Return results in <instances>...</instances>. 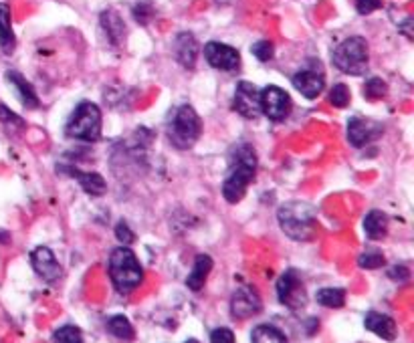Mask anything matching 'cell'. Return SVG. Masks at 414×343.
I'll list each match as a JSON object with an SVG mask.
<instances>
[{
  "mask_svg": "<svg viewBox=\"0 0 414 343\" xmlns=\"http://www.w3.org/2000/svg\"><path fill=\"white\" fill-rule=\"evenodd\" d=\"M235 158H237V162L233 163V168L223 184V196L228 204H237L242 200L257 172V156L255 149L251 146H240L235 152Z\"/></svg>",
  "mask_w": 414,
  "mask_h": 343,
  "instance_id": "6da1fadb",
  "label": "cell"
},
{
  "mask_svg": "<svg viewBox=\"0 0 414 343\" xmlns=\"http://www.w3.org/2000/svg\"><path fill=\"white\" fill-rule=\"evenodd\" d=\"M281 230L293 241H311L318 230V216L313 206L305 202H287L277 213Z\"/></svg>",
  "mask_w": 414,
  "mask_h": 343,
  "instance_id": "7a4b0ae2",
  "label": "cell"
},
{
  "mask_svg": "<svg viewBox=\"0 0 414 343\" xmlns=\"http://www.w3.org/2000/svg\"><path fill=\"white\" fill-rule=\"evenodd\" d=\"M110 278L119 293H131L143 281V269L128 246L115 248L110 257Z\"/></svg>",
  "mask_w": 414,
  "mask_h": 343,
  "instance_id": "3957f363",
  "label": "cell"
},
{
  "mask_svg": "<svg viewBox=\"0 0 414 343\" xmlns=\"http://www.w3.org/2000/svg\"><path fill=\"white\" fill-rule=\"evenodd\" d=\"M65 133L71 140H79L87 144L97 142L101 137V112L96 103L91 101L79 103L65 126Z\"/></svg>",
  "mask_w": 414,
  "mask_h": 343,
  "instance_id": "277c9868",
  "label": "cell"
},
{
  "mask_svg": "<svg viewBox=\"0 0 414 343\" xmlns=\"http://www.w3.org/2000/svg\"><path fill=\"white\" fill-rule=\"evenodd\" d=\"M334 65L348 75H364L368 69V43L362 36H350L342 41L332 57Z\"/></svg>",
  "mask_w": 414,
  "mask_h": 343,
  "instance_id": "5b68a950",
  "label": "cell"
},
{
  "mask_svg": "<svg viewBox=\"0 0 414 343\" xmlns=\"http://www.w3.org/2000/svg\"><path fill=\"white\" fill-rule=\"evenodd\" d=\"M200 131H202V121L190 105L178 107L170 126V142L178 149H188L200 137Z\"/></svg>",
  "mask_w": 414,
  "mask_h": 343,
  "instance_id": "8992f818",
  "label": "cell"
},
{
  "mask_svg": "<svg viewBox=\"0 0 414 343\" xmlns=\"http://www.w3.org/2000/svg\"><path fill=\"white\" fill-rule=\"evenodd\" d=\"M277 297L281 301V305H285L287 309L299 311L307 305V293H305V285L302 277L295 269L285 271L279 281H277Z\"/></svg>",
  "mask_w": 414,
  "mask_h": 343,
  "instance_id": "52a82bcc",
  "label": "cell"
},
{
  "mask_svg": "<svg viewBox=\"0 0 414 343\" xmlns=\"http://www.w3.org/2000/svg\"><path fill=\"white\" fill-rule=\"evenodd\" d=\"M259 103H261V114H265L273 121H283L291 114L289 93L275 85H269L263 91H259Z\"/></svg>",
  "mask_w": 414,
  "mask_h": 343,
  "instance_id": "ba28073f",
  "label": "cell"
},
{
  "mask_svg": "<svg viewBox=\"0 0 414 343\" xmlns=\"http://www.w3.org/2000/svg\"><path fill=\"white\" fill-rule=\"evenodd\" d=\"M261 307H263L261 297L257 295L253 287L242 285L231 297V315L235 319H249V317L257 315Z\"/></svg>",
  "mask_w": 414,
  "mask_h": 343,
  "instance_id": "9c48e42d",
  "label": "cell"
},
{
  "mask_svg": "<svg viewBox=\"0 0 414 343\" xmlns=\"http://www.w3.org/2000/svg\"><path fill=\"white\" fill-rule=\"evenodd\" d=\"M31 264L32 269H34V273L43 278V281H47V283H55V281H59V278L63 277L61 264L57 262L53 250L47 248V246H37V248L32 250Z\"/></svg>",
  "mask_w": 414,
  "mask_h": 343,
  "instance_id": "30bf717a",
  "label": "cell"
},
{
  "mask_svg": "<svg viewBox=\"0 0 414 343\" xmlns=\"http://www.w3.org/2000/svg\"><path fill=\"white\" fill-rule=\"evenodd\" d=\"M205 57L210 65L221 71H237L240 67V55L239 51L224 45V43H208L205 47Z\"/></svg>",
  "mask_w": 414,
  "mask_h": 343,
  "instance_id": "8fae6325",
  "label": "cell"
},
{
  "mask_svg": "<svg viewBox=\"0 0 414 343\" xmlns=\"http://www.w3.org/2000/svg\"><path fill=\"white\" fill-rule=\"evenodd\" d=\"M235 109L247 119H255L261 114L259 89L253 83L240 81L235 89Z\"/></svg>",
  "mask_w": 414,
  "mask_h": 343,
  "instance_id": "7c38bea8",
  "label": "cell"
},
{
  "mask_svg": "<svg viewBox=\"0 0 414 343\" xmlns=\"http://www.w3.org/2000/svg\"><path fill=\"white\" fill-rule=\"evenodd\" d=\"M378 135H382V126L370 119L362 117H351L348 123V140L351 146L362 147L370 144L372 140H376Z\"/></svg>",
  "mask_w": 414,
  "mask_h": 343,
  "instance_id": "4fadbf2b",
  "label": "cell"
},
{
  "mask_svg": "<svg viewBox=\"0 0 414 343\" xmlns=\"http://www.w3.org/2000/svg\"><path fill=\"white\" fill-rule=\"evenodd\" d=\"M291 81H293V87L302 93L303 97L307 99H316L323 91V87H325L323 73L313 71V69H305V71L295 73Z\"/></svg>",
  "mask_w": 414,
  "mask_h": 343,
  "instance_id": "5bb4252c",
  "label": "cell"
},
{
  "mask_svg": "<svg viewBox=\"0 0 414 343\" xmlns=\"http://www.w3.org/2000/svg\"><path fill=\"white\" fill-rule=\"evenodd\" d=\"M364 327H366L368 331H372L374 335L386 339V342H394L396 339V333H399L394 319L388 317V315H384V313H376V311H370L368 313L366 319H364Z\"/></svg>",
  "mask_w": 414,
  "mask_h": 343,
  "instance_id": "9a60e30c",
  "label": "cell"
},
{
  "mask_svg": "<svg viewBox=\"0 0 414 343\" xmlns=\"http://www.w3.org/2000/svg\"><path fill=\"white\" fill-rule=\"evenodd\" d=\"M174 55L184 69H194L198 59V43L192 33H180L174 41Z\"/></svg>",
  "mask_w": 414,
  "mask_h": 343,
  "instance_id": "2e32d148",
  "label": "cell"
},
{
  "mask_svg": "<svg viewBox=\"0 0 414 343\" xmlns=\"http://www.w3.org/2000/svg\"><path fill=\"white\" fill-rule=\"evenodd\" d=\"M67 174H71L73 178H77L81 188L89 194V196H103L108 190V184L103 180V176H99L96 172H81L75 168H65Z\"/></svg>",
  "mask_w": 414,
  "mask_h": 343,
  "instance_id": "e0dca14e",
  "label": "cell"
},
{
  "mask_svg": "<svg viewBox=\"0 0 414 343\" xmlns=\"http://www.w3.org/2000/svg\"><path fill=\"white\" fill-rule=\"evenodd\" d=\"M6 79L8 83L15 87V91L18 93V99L22 101V105L27 107V109H37L39 107V97H37V93H34V89H32V85L20 73H16V71H8L6 73Z\"/></svg>",
  "mask_w": 414,
  "mask_h": 343,
  "instance_id": "ac0fdd59",
  "label": "cell"
},
{
  "mask_svg": "<svg viewBox=\"0 0 414 343\" xmlns=\"http://www.w3.org/2000/svg\"><path fill=\"white\" fill-rule=\"evenodd\" d=\"M212 271V259L208 257V255H198L196 257V261H194V269H192V273L186 278V285H188V289L192 291H200L202 287H205V283H207L208 273Z\"/></svg>",
  "mask_w": 414,
  "mask_h": 343,
  "instance_id": "d6986e66",
  "label": "cell"
},
{
  "mask_svg": "<svg viewBox=\"0 0 414 343\" xmlns=\"http://www.w3.org/2000/svg\"><path fill=\"white\" fill-rule=\"evenodd\" d=\"M364 232L370 241H380L388 232V216L380 210H372L364 218Z\"/></svg>",
  "mask_w": 414,
  "mask_h": 343,
  "instance_id": "ffe728a7",
  "label": "cell"
},
{
  "mask_svg": "<svg viewBox=\"0 0 414 343\" xmlns=\"http://www.w3.org/2000/svg\"><path fill=\"white\" fill-rule=\"evenodd\" d=\"M101 27H103V31H105L108 39L112 41L113 45L122 43V39L126 34V25H124V20L119 18V15L115 11H105L101 15Z\"/></svg>",
  "mask_w": 414,
  "mask_h": 343,
  "instance_id": "44dd1931",
  "label": "cell"
},
{
  "mask_svg": "<svg viewBox=\"0 0 414 343\" xmlns=\"http://www.w3.org/2000/svg\"><path fill=\"white\" fill-rule=\"evenodd\" d=\"M16 39L11 27V8L0 2V49L4 53H13L15 51Z\"/></svg>",
  "mask_w": 414,
  "mask_h": 343,
  "instance_id": "7402d4cb",
  "label": "cell"
},
{
  "mask_svg": "<svg viewBox=\"0 0 414 343\" xmlns=\"http://www.w3.org/2000/svg\"><path fill=\"white\" fill-rule=\"evenodd\" d=\"M253 343H289L285 333L273 325H257L251 333Z\"/></svg>",
  "mask_w": 414,
  "mask_h": 343,
  "instance_id": "603a6c76",
  "label": "cell"
},
{
  "mask_svg": "<svg viewBox=\"0 0 414 343\" xmlns=\"http://www.w3.org/2000/svg\"><path fill=\"white\" fill-rule=\"evenodd\" d=\"M319 305L323 307H330V309H339L346 305V291L344 289H334V287H328V289H321L316 295Z\"/></svg>",
  "mask_w": 414,
  "mask_h": 343,
  "instance_id": "cb8c5ba5",
  "label": "cell"
},
{
  "mask_svg": "<svg viewBox=\"0 0 414 343\" xmlns=\"http://www.w3.org/2000/svg\"><path fill=\"white\" fill-rule=\"evenodd\" d=\"M108 329L117 339H124V342L134 339V327L129 323L128 317H124V315H113L112 319L108 321Z\"/></svg>",
  "mask_w": 414,
  "mask_h": 343,
  "instance_id": "d4e9b609",
  "label": "cell"
},
{
  "mask_svg": "<svg viewBox=\"0 0 414 343\" xmlns=\"http://www.w3.org/2000/svg\"><path fill=\"white\" fill-rule=\"evenodd\" d=\"M55 343H83V333L79 327L75 325H63L59 327L53 335Z\"/></svg>",
  "mask_w": 414,
  "mask_h": 343,
  "instance_id": "484cf974",
  "label": "cell"
},
{
  "mask_svg": "<svg viewBox=\"0 0 414 343\" xmlns=\"http://www.w3.org/2000/svg\"><path fill=\"white\" fill-rule=\"evenodd\" d=\"M330 103L334 107H339V109L350 103V91H348V87L344 83H335L334 87H332V91H330Z\"/></svg>",
  "mask_w": 414,
  "mask_h": 343,
  "instance_id": "4316f807",
  "label": "cell"
},
{
  "mask_svg": "<svg viewBox=\"0 0 414 343\" xmlns=\"http://www.w3.org/2000/svg\"><path fill=\"white\" fill-rule=\"evenodd\" d=\"M386 91H388V87H386V83L380 77H372L366 83V87H364V95H366V99H372V101L382 99L386 95Z\"/></svg>",
  "mask_w": 414,
  "mask_h": 343,
  "instance_id": "83f0119b",
  "label": "cell"
},
{
  "mask_svg": "<svg viewBox=\"0 0 414 343\" xmlns=\"http://www.w3.org/2000/svg\"><path fill=\"white\" fill-rule=\"evenodd\" d=\"M273 53H275V49H273V43H269V41H259L253 45V55L263 63L271 61Z\"/></svg>",
  "mask_w": 414,
  "mask_h": 343,
  "instance_id": "f1b7e54d",
  "label": "cell"
},
{
  "mask_svg": "<svg viewBox=\"0 0 414 343\" xmlns=\"http://www.w3.org/2000/svg\"><path fill=\"white\" fill-rule=\"evenodd\" d=\"M358 264L362 269H380L384 264V257L380 253H364L360 259H358Z\"/></svg>",
  "mask_w": 414,
  "mask_h": 343,
  "instance_id": "f546056e",
  "label": "cell"
},
{
  "mask_svg": "<svg viewBox=\"0 0 414 343\" xmlns=\"http://www.w3.org/2000/svg\"><path fill=\"white\" fill-rule=\"evenodd\" d=\"M0 121H2V123H6V126H11V128L25 130V121H22V119H20L16 114H13L8 107H4V105H0Z\"/></svg>",
  "mask_w": 414,
  "mask_h": 343,
  "instance_id": "4dcf8cb0",
  "label": "cell"
},
{
  "mask_svg": "<svg viewBox=\"0 0 414 343\" xmlns=\"http://www.w3.org/2000/svg\"><path fill=\"white\" fill-rule=\"evenodd\" d=\"M115 238H117V241H119L124 246H129L134 241H136V234H134V232L129 230L128 224L122 220V222H117V224H115Z\"/></svg>",
  "mask_w": 414,
  "mask_h": 343,
  "instance_id": "1f68e13d",
  "label": "cell"
},
{
  "mask_svg": "<svg viewBox=\"0 0 414 343\" xmlns=\"http://www.w3.org/2000/svg\"><path fill=\"white\" fill-rule=\"evenodd\" d=\"M134 17H136L138 22L148 25V22H150V18L154 17V11H152V6H150L148 2H138V4L134 6Z\"/></svg>",
  "mask_w": 414,
  "mask_h": 343,
  "instance_id": "d6a6232c",
  "label": "cell"
},
{
  "mask_svg": "<svg viewBox=\"0 0 414 343\" xmlns=\"http://www.w3.org/2000/svg\"><path fill=\"white\" fill-rule=\"evenodd\" d=\"M210 343H235V333L226 327H219L210 333Z\"/></svg>",
  "mask_w": 414,
  "mask_h": 343,
  "instance_id": "836d02e7",
  "label": "cell"
},
{
  "mask_svg": "<svg viewBox=\"0 0 414 343\" xmlns=\"http://www.w3.org/2000/svg\"><path fill=\"white\" fill-rule=\"evenodd\" d=\"M378 8H382V0H356V11L360 15H370Z\"/></svg>",
  "mask_w": 414,
  "mask_h": 343,
  "instance_id": "e575fe53",
  "label": "cell"
},
{
  "mask_svg": "<svg viewBox=\"0 0 414 343\" xmlns=\"http://www.w3.org/2000/svg\"><path fill=\"white\" fill-rule=\"evenodd\" d=\"M388 277L392 278V281H400V283H404V281H408L410 278V271L406 269V267H392L390 271H388Z\"/></svg>",
  "mask_w": 414,
  "mask_h": 343,
  "instance_id": "d590c367",
  "label": "cell"
},
{
  "mask_svg": "<svg viewBox=\"0 0 414 343\" xmlns=\"http://www.w3.org/2000/svg\"><path fill=\"white\" fill-rule=\"evenodd\" d=\"M0 243H8V234L6 232H0Z\"/></svg>",
  "mask_w": 414,
  "mask_h": 343,
  "instance_id": "8d00e7d4",
  "label": "cell"
},
{
  "mask_svg": "<svg viewBox=\"0 0 414 343\" xmlns=\"http://www.w3.org/2000/svg\"><path fill=\"white\" fill-rule=\"evenodd\" d=\"M186 343H198V342H196V339H188V342H186Z\"/></svg>",
  "mask_w": 414,
  "mask_h": 343,
  "instance_id": "74e56055",
  "label": "cell"
}]
</instances>
